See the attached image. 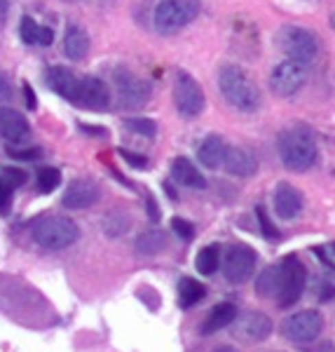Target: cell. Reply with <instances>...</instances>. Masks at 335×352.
I'll list each match as a JSON object with an SVG mask.
<instances>
[{"mask_svg":"<svg viewBox=\"0 0 335 352\" xmlns=\"http://www.w3.org/2000/svg\"><path fill=\"white\" fill-rule=\"evenodd\" d=\"M45 78H47V85L54 89L56 94L76 104L78 94H80V82H82L76 73L68 71V68H64V66H52Z\"/></svg>","mask_w":335,"mask_h":352,"instance_id":"17","label":"cell"},{"mask_svg":"<svg viewBox=\"0 0 335 352\" xmlns=\"http://www.w3.org/2000/svg\"><path fill=\"white\" fill-rule=\"evenodd\" d=\"M61 172L56 167H41L38 169V188L41 192H52L59 188Z\"/></svg>","mask_w":335,"mask_h":352,"instance_id":"28","label":"cell"},{"mask_svg":"<svg viewBox=\"0 0 335 352\" xmlns=\"http://www.w3.org/2000/svg\"><path fill=\"white\" fill-rule=\"evenodd\" d=\"M148 217H150V221H160V212H157V204H155V200H152L150 195H148Z\"/></svg>","mask_w":335,"mask_h":352,"instance_id":"36","label":"cell"},{"mask_svg":"<svg viewBox=\"0 0 335 352\" xmlns=\"http://www.w3.org/2000/svg\"><path fill=\"white\" fill-rule=\"evenodd\" d=\"M235 320H237V305H235V303H218V305H216V308L207 315V320H204L202 333H204V336H211V333H218L220 329L230 327Z\"/></svg>","mask_w":335,"mask_h":352,"instance_id":"24","label":"cell"},{"mask_svg":"<svg viewBox=\"0 0 335 352\" xmlns=\"http://www.w3.org/2000/svg\"><path fill=\"white\" fill-rule=\"evenodd\" d=\"M284 277H286V272H284V263H277V265L265 268L258 275V280H255V294L263 296V298H279V294L284 289Z\"/></svg>","mask_w":335,"mask_h":352,"instance_id":"21","label":"cell"},{"mask_svg":"<svg viewBox=\"0 0 335 352\" xmlns=\"http://www.w3.org/2000/svg\"><path fill=\"white\" fill-rule=\"evenodd\" d=\"M232 327H235V336L244 343H263L272 333V320L260 310H246L237 315Z\"/></svg>","mask_w":335,"mask_h":352,"instance_id":"11","label":"cell"},{"mask_svg":"<svg viewBox=\"0 0 335 352\" xmlns=\"http://www.w3.org/2000/svg\"><path fill=\"white\" fill-rule=\"evenodd\" d=\"M120 155H122V160H127L136 169L148 167V157H143V155H136V153H132V151H120Z\"/></svg>","mask_w":335,"mask_h":352,"instance_id":"35","label":"cell"},{"mask_svg":"<svg viewBox=\"0 0 335 352\" xmlns=\"http://www.w3.org/2000/svg\"><path fill=\"white\" fill-rule=\"evenodd\" d=\"M200 0H162L155 8V28L160 33H176L200 16Z\"/></svg>","mask_w":335,"mask_h":352,"instance_id":"5","label":"cell"},{"mask_svg":"<svg viewBox=\"0 0 335 352\" xmlns=\"http://www.w3.org/2000/svg\"><path fill=\"white\" fill-rule=\"evenodd\" d=\"M213 352H240V350L232 348V345H220V348H216Z\"/></svg>","mask_w":335,"mask_h":352,"instance_id":"40","label":"cell"},{"mask_svg":"<svg viewBox=\"0 0 335 352\" xmlns=\"http://www.w3.org/2000/svg\"><path fill=\"white\" fill-rule=\"evenodd\" d=\"M228 151H230V146L225 144L223 136L209 134L207 139L200 144V148H197V155H200V162L207 169H218V167H223V164H225Z\"/></svg>","mask_w":335,"mask_h":352,"instance_id":"18","label":"cell"},{"mask_svg":"<svg viewBox=\"0 0 335 352\" xmlns=\"http://www.w3.org/2000/svg\"><path fill=\"white\" fill-rule=\"evenodd\" d=\"M24 89H26V104H28V109H36V94H33V89L28 87V85H24Z\"/></svg>","mask_w":335,"mask_h":352,"instance_id":"38","label":"cell"},{"mask_svg":"<svg viewBox=\"0 0 335 352\" xmlns=\"http://www.w3.org/2000/svg\"><path fill=\"white\" fill-rule=\"evenodd\" d=\"M164 247H167V235L162 230H146L136 240V252L143 254V256H155Z\"/></svg>","mask_w":335,"mask_h":352,"instance_id":"26","label":"cell"},{"mask_svg":"<svg viewBox=\"0 0 335 352\" xmlns=\"http://www.w3.org/2000/svg\"><path fill=\"white\" fill-rule=\"evenodd\" d=\"M218 87L220 94L225 96V101L232 109L242 111V113H253L260 109V92L255 87V82L240 66L235 64H225L218 71Z\"/></svg>","mask_w":335,"mask_h":352,"instance_id":"2","label":"cell"},{"mask_svg":"<svg viewBox=\"0 0 335 352\" xmlns=\"http://www.w3.org/2000/svg\"><path fill=\"white\" fill-rule=\"evenodd\" d=\"M303 192L291 184H279L275 190V212L284 221H293L303 212Z\"/></svg>","mask_w":335,"mask_h":352,"instance_id":"16","label":"cell"},{"mask_svg":"<svg viewBox=\"0 0 335 352\" xmlns=\"http://www.w3.org/2000/svg\"><path fill=\"white\" fill-rule=\"evenodd\" d=\"M279 52L286 54V59L312 64L319 56V41L305 26H281L275 38Z\"/></svg>","mask_w":335,"mask_h":352,"instance_id":"4","label":"cell"},{"mask_svg":"<svg viewBox=\"0 0 335 352\" xmlns=\"http://www.w3.org/2000/svg\"><path fill=\"white\" fill-rule=\"evenodd\" d=\"M277 151H279L284 167L295 174L312 169V164L316 162V155H319L314 132L305 124H291V127L284 129L279 139H277Z\"/></svg>","mask_w":335,"mask_h":352,"instance_id":"1","label":"cell"},{"mask_svg":"<svg viewBox=\"0 0 335 352\" xmlns=\"http://www.w3.org/2000/svg\"><path fill=\"white\" fill-rule=\"evenodd\" d=\"M204 296H207V289H204L202 282L192 280V277H183V280L178 282V303L183 305V308H192V305L200 303Z\"/></svg>","mask_w":335,"mask_h":352,"instance_id":"25","label":"cell"},{"mask_svg":"<svg viewBox=\"0 0 335 352\" xmlns=\"http://www.w3.org/2000/svg\"><path fill=\"white\" fill-rule=\"evenodd\" d=\"M99 186L94 184V181L89 179H76L68 184V188L64 192V207L68 209H87L92 207V204L99 202Z\"/></svg>","mask_w":335,"mask_h":352,"instance_id":"14","label":"cell"},{"mask_svg":"<svg viewBox=\"0 0 335 352\" xmlns=\"http://www.w3.org/2000/svg\"><path fill=\"white\" fill-rule=\"evenodd\" d=\"M76 104L87 111H106L108 106H111V92H108L106 82L94 76L82 78L80 94H78Z\"/></svg>","mask_w":335,"mask_h":352,"instance_id":"13","label":"cell"},{"mask_svg":"<svg viewBox=\"0 0 335 352\" xmlns=\"http://www.w3.org/2000/svg\"><path fill=\"white\" fill-rule=\"evenodd\" d=\"M124 124H127L129 132L148 136V139H152V136L157 134V124L152 120H148V118H132V120H127Z\"/></svg>","mask_w":335,"mask_h":352,"instance_id":"29","label":"cell"},{"mask_svg":"<svg viewBox=\"0 0 335 352\" xmlns=\"http://www.w3.org/2000/svg\"><path fill=\"white\" fill-rule=\"evenodd\" d=\"M28 134H31V127L26 118L10 106H0V136L10 144H21L28 139Z\"/></svg>","mask_w":335,"mask_h":352,"instance_id":"15","label":"cell"},{"mask_svg":"<svg viewBox=\"0 0 335 352\" xmlns=\"http://www.w3.org/2000/svg\"><path fill=\"white\" fill-rule=\"evenodd\" d=\"M172 228L178 237H183V240H192L195 237V226L190 223V221L181 219V217H174L172 219Z\"/></svg>","mask_w":335,"mask_h":352,"instance_id":"32","label":"cell"},{"mask_svg":"<svg viewBox=\"0 0 335 352\" xmlns=\"http://www.w3.org/2000/svg\"><path fill=\"white\" fill-rule=\"evenodd\" d=\"M323 331V317L316 310H300L281 322V336L291 343H314Z\"/></svg>","mask_w":335,"mask_h":352,"instance_id":"8","label":"cell"},{"mask_svg":"<svg viewBox=\"0 0 335 352\" xmlns=\"http://www.w3.org/2000/svg\"><path fill=\"white\" fill-rule=\"evenodd\" d=\"M115 87L120 94L122 106L127 109H139L150 99V85L141 80L139 76H134L127 68H117L115 71Z\"/></svg>","mask_w":335,"mask_h":352,"instance_id":"12","label":"cell"},{"mask_svg":"<svg viewBox=\"0 0 335 352\" xmlns=\"http://www.w3.org/2000/svg\"><path fill=\"white\" fill-rule=\"evenodd\" d=\"M225 169L232 174V176H242V179H249L258 172V160L251 151L242 148V146H230L228 151V157H225Z\"/></svg>","mask_w":335,"mask_h":352,"instance_id":"19","label":"cell"},{"mask_svg":"<svg viewBox=\"0 0 335 352\" xmlns=\"http://www.w3.org/2000/svg\"><path fill=\"white\" fill-rule=\"evenodd\" d=\"M10 96V85L5 78H0V101H5Z\"/></svg>","mask_w":335,"mask_h":352,"instance_id":"39","label":"cell"},{"mask_svg":"<svg viewBox=\"0 0 335 352\" xmlns=\"http://www.w3.org/2000/svg\"><path fill=\"white\" fill-rule=\"evenodd\" d=\"M174 104L176 111L183 118H197L202 116L204 106H207V96H204L202 85L190 76L188 71H178L174 78Z\"/></svg>","mask_w":335,"mask_h":352,"instance_id":"6","label":"cell"},{"mask_svg":"<svg viewBox=\"0 0 335 352\" xmlns=\"http://www.w3.org/2000/svg\"><path fill=\"white\" fill-rule=\"evenodd\" d=\"M21 41L26 45H41V47H49L54 43V31L49 26H41L33 16L24 14L19 24Z\"/></svg>","mask_w":335,"mask_h":352,"instance_id":"23","label":"cell"},{"mask_svg":"<svg viewBox=\"0 0 335 352\" xmlns=\"http://www.w3.org/2000/svg\"><path fill=\"white\" fill-rule=\"evenodd\" d=\"M64 54L71 61H82L89 54V36L78 24H68L64 36Z\"/></svg>","mask_w":335,"mask_h":352,"instance_id":"22","label":"cell"},{"mask_svg":"<svg viewBox=\"0 0 335 352\" xmlns=\"http://www.w3.org/2000/svg\"><path fill=\"white\" fill-rule=\"evenodd\" d=\"M8 14H10V3L8 0H0V31H3L5 21H8Z\"/></svg>","mask_w":335,"mask_h":352,"instance_id":"37","label":"cell"},{"mask_svg":"<svg viewBox=\"0 0 335 352\" xmlns=\"http://www.w3.org/2000/svg\"><path fill=\"white\" fill-rule=\"evenodd\" d=\"M195 265L200 275H213V272L218 270V265H223L220 263L218 244H207L204 249H200V254H197V258H195Z\"/></svg>","mask_w":335,"mask_h":352,"instance_id":"27","label":"cell"},{"mask_svg":"<svg viewBox=\"0 0 335 352\" xmlns=\"http://www.w3.org/2000/svg\"><path fill=\"white\" fill-rule=\"evenodd\" d=\"M281 263L286 277H284V289L277 300H279V308H291L293 303H298L305 287H308V270H305L298 256H286Z\"/></svg>","mask_w":335,"mask_h":352,"instance_id":"10","label":"cell"},{"mask_svg":"<svg viewBox=\"0 0 335 352\" xmlns=\"http://www.w3.org/2000/svg\"><path fill=\"white\" fill-rule=\"evenodd\" d=\"M331 249H333V254H335V242H333V244H331Z\"/></svg>","mask_w":335,"mask_h":352,"instance_id":"41","label":"cell"},{"mask_svg":"<svg viewBox=\"0 0 335 352\" xmlns=\"http://www.w3.org/2000/svg\"><path fill=\"white\" fill-rule=\"evenodd\" d=\"M0 176L5 179V184L10 186V188H19V186H24L28 181V174L24 172V169L19 167H3V172H0Z\"/></svg>","mask_w":335,"mask_h":352,"instance_id":"30","label":"cell"},{"mask_svg":"<svg viewBox=\"0 0 335 352\" xmlns=\"http://www.w3.org/2000/svg\"><path fill=\"white\" fill-rule=\"evenodd\" d=\"M310 78V64H303V61L295 59H284L279 61L270 73V89L277 96H293L300 92L305 82Z\"/></svg>","mask_w":335,"mask_h":352,"instance_id":"7","label":"cell"},{"mask_svg":"<svg viewBox=\"0 0 335 352\" xmlns=\"http://www.w3.org/2000/svg\"><path fill=\"white\" fill-rule=\"evenodd\" d=\"M255 263H258V254L249 244H230L228 252L223 256V275L232 285H242V282L251 280L255 272Z\"/></svg>","mask_w":335,"mask_h":352,"instance_id":"9","label":"cell"},{"mask_svg":"<svg viewBox=\"0 0 335 352\" xmlns=\"http://www.w3.org/2000/svg\"><path fill=\"white\" fill-rule=\"evenodd\" d=\"M255 217H258L260 230H263V235L268 237V240H277V237H279V230H277L275 223L270 221V217H268V212H265L263 204H258V207H255Z\"/></svg>","mask_w":335,"mask_h":352,"instance_id":"31","label":"cell"},{"mask_svg":"<svg viewBox=\"0 0 335 352\" xmlns=\"http://www.w3.org/2000/svg\"><path fill=\"white\" fill-rule=\"evenodd\" d=\"M10 204H12V188H10L3 176H0V214H8Z\"/></svg>","mask_w":335,"mask_h":352,"instance_id":"34","label":"cell"},{"mask_svg":"<svg viewBox=\"0 0 335 352\" xmlns=\"http://www.w3.org/2000/svg\"><path fill=\"white\" fill-rule=\"evenodd\" d=\"M172 176L176 184L183 186V188H192V190L207 188V179H204L202 172L188 160V157H176L172 162Z\"/></svg>","mask_w":335,"mask_h":352,"instance_id":"20","label":"cell"},{"mask_svg":"<svg viewBox=\"0 0 335 352\" xmlns=\"http://www.w3.org/2000/svg\"><path fill=\"white\" fill-rule=\"evenodd\" d=\"M33 240L41 244L43 249H66L80 237V230L71 219L59 217V214H49L41 217L31 228Z\"/></svg>","mask_w":335,"mask_h":352,"instance_id":"3","label":"cell"},{"mask_svg":"<svg viewBox=\"0 0 335 352\" xmlns=\"http://www.w3.org/2000/svg\"><path fill=\"white\" fill-rule=\"evenodd\" d=\"M8 155L14 157V160H38V157L43 155V151L41 148H12V146H10Z\"/></svg>","mask_w":335,"mask_h":352,"instance_id":"33","label":"cell"}]
</instances>
